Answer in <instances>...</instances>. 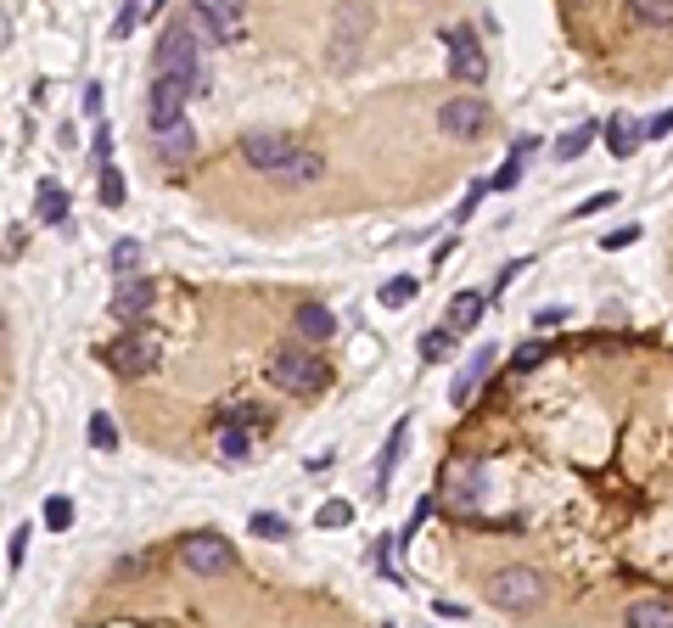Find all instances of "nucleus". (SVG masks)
Wrapping results in <instances>:
<instances>
[{"label": "nucleus", "instance_id": "obj_1", "mask_svg": "<svg viewBox=\"0 0 673 628\" xmlns=\"http://www.w3.org/2000/svg\"><path fill=\"white\" fill-rule=\"evenodd\" d=\"M152 79H180L191 85V96H208V68H202V40L191 34V23H169L158 34V62Z\"/></svg>", "mask_w": 673, "mask_h": 628}, {"label": "nucleus", "instance_id": "obj_2", "mask_svg": "<svg viewBox=\"0 0 673 628\" xmlns=\"http://www.w3.org/2000/svg\"><path fill=\"white\" fill-rule=\"evenodd\" d=\"M270 376L287 387V393L309 399V393H326L331 365H326L320 354H309V348H281V354H275V365H270Z\"/></svg>", "mask_w": 673, "mask_h": 628}, {"label": "nucleus", "instance_id": "obj_3", "mask_svg": "<svg viewBox=\"0 0 673 628\" xmlns=\"http://www.w3.org/2000/svg\"><path fill=\"white\" fill-rule=\"evenodd\" d=\"M101 359H107V371H118V376H146V371H158V359H163V348H158V337L152 331H124V337H113V343L101 348Z\"/></svg>", "mask_w": 673, "mask_h": 628}, {"label": "nucleus", "instance_id": "obj_4", "mask_svg": "<svg viewBox=\"0 0 673 628\" xmlns=\"http://www.w3.org/2000/svg\"><path fill=\"white\" fill-rule=\"evenodd\" d=\"M488 600H494L500 612H533V606L545 600V578L533 567H500L488 578Z\"/></svg>", "mask_w": 673, "mask_h": 628}, {"label": "nucleus", "instance_id": "obj_5", "mask_svg": "<svg viewBox=\"0 0 673 628\" xmlns=\"http://www.w3.org/2000/svg\"><path fill=\"white\" fill-rule=\"evenodd\" d=\"M488 124V101L483 96H449L438 107V129H444L449 141H477Z\"/></svg>", "mask_w": 673, "mask_h": 628}, {"label": "nucleus", "instance_id": "obj_6", "mask_svg": "<svg viewBox=\"0 0 673 628\" xmlns=\"http://www.w3.org/2000/svg\"><path fill=\"white\" fill-rule=\"evenodd\" d=\"M180 561H186L191 572H202V578H214V572L236 567V550H230L219 533H191V539H180Z\"/></svg>", "mask_w": 673, "mask_h": 628}, {"label": "nucleus", "instance_id": "obj_7", "mask_svg": "<svg viewBox=\"0 0 673 628\" xmlns=\"http://www.w3.org/2000/svg\"><path fill=\"white\" fill-rule=\"evenodd\" d=\"M444 40H449V73H455V79H466V85H483L488 57H483V45H477V34L455 23V29H444Z\"/></svg>", "mask_w": 673, "mask_h": 628}, {"label": "nucleus", "instance_id": "obj_8", "mask_svg": "<svg viewBox=\"0 0 673 628\" xmlns=\"http://www.w3.org/2000/svg\"><path fill=\"white\" fill-rule=\"evenodd\" d=\"M298 152H303V146L292 141V135H247V141H242V157L253 163V169H264L270 180H275L281 169H287V163H292Z\"/></svg>", "mask_w": 673, "mask_h": 628}, {"label": "nucleus", "instance_id": "obj_9", "mask_svg": "<svg viewBox=\"0 0 673 628\" xmlns=\"http://www.w3.org/2000/svg\"><path fill=\"white\" fill-rule=\"evenodd\" d=\"M152 303H158V281L152 275H129V281L113 286V320H129V331H135V320H146Z\"/></svg>", "mask_w": 673, "mask_h": 628}, {"label": "nucleus", "instance_id": "obj_10", "mask_svg": "<svg viewBox=\"0 0 673 628\" xmlns=\"http://www.w3.org/2000/svg\"><path fill=\"white\" fill-rule=\"evenodd\" d=\"M186 101H191V85H180V79H152V96H146V118H152V129L180 124Z\"/></svg>", "mask_w": 673, "mask_h": 628}, {"label": "nucleus", "instance_id": "obj_11", "mask_svg": "<svg viewBox=\"0 0 673 628\" xmlns=\"http://www.w3.org/2000/svg\"><path fill=\"white\" fill-rule=\"evenodd\" d=\"M197 17H202V29L214 34L219 45H230V40H242V34H247V12L236 6V0H202Z\"/></svg>", "mask_w": 673, "mask_h": 628}, {"label": "nucleus", "instance_id": "obj_12", "mask_svg": "<svg viewBox=\"0 0 673 628\" xmlns=\"http://www.w3.org/2000/svg\"><path fill=\"white\" fill-rule=\"evenodd\" d=\"M158 141H152V152H158V163H186L191 152H197V129L180 118V124H169V129H152Z\"/></svg>", "mask_w": 673, "mask_h": 628}, {"label": "nucleus", "instance_id": "obj_13", "mask_svg": "<svg viewBox=\"0 0 673 628\" xmlns=\"http://www.w3.org/2000/svg\"><path fill=\"white\" fill-rule=\"evenodd\" d=\"M292 331L309 337V343H326V337H337V314H331L326 303H298V309H292Z\"/></svg>", "mask_w": 673, "mask_h": 628}, {"label": "nucleus", "instance_id": "obj_14", "mask_svg": "<svg viewBox=\"0 0 673 628\" xmlns=\"http://www.w3.org/2000/svg\"><path fill=\"white\" fill-rule=\"evenodd\" d=\"M629 628H673V595H645L623 612Z\"/></svg>", "mask_w": 673, "mask_h": 628}, {"label": "nucleus", "instance_id": "obj_15", "mask_svg": "<svg viewBox=\"0 0 673 628\" xmlns=\"http://www.w3.org/2000/svg\"><path fill=\"white\" fill-rule=\"evenodd\" d=\"M477 494H483V466H472V460H455V466H449V500L472 511Z\"/></svg>", "mask_w": 673, "mask_h": 628}, {"label": "nucleus", "instance_id": "obj_16", "mask_svg": "<svg viewBox=\"0 0 673 628\" xmlns=\"http://www.w3.org/2000/svg\"><path fill=\"white\" fill-rule=\"evenodd\" d=\"M320 174H326V157H320V152H309V146H303V152L292 157L287 169L275 174V180H281V186H315Z\"/></svg>", "mask_w": 673, "mask_h": 628}, {"label": "nucleus", "instance_id": "obj_17", "mask_svg": "<svg viewBox=\"0 0 673 628\" xmlns=\"http://www.w3.org/2000/svg\"><path fill=\"white\" fill-rule=\"evenodd\" d=\"M488 365H494V343H483V348L472 354V365H466V371L455 376V387H449V399H455V404H466V399H472V387L483 382V371H488Z\"/></svg>", "mask_w": 673, "mask_h": 628}, {"label": "nucleus", "instance_id": "obj_18", "mask_svg": "<svg viewBox=\"0 0 673 628\" xmlns=\"http://www.w3.org/2000/svg\"><path fill=\"white\" fill-rule=\"evenodd\" d=\"M404 438H410V415H404L399 427L387 432V449H382V460H376V488L393 483V466H399V455H404Z\"/></svg>", "mask_w": 673, "mask_h": 628}, {"label": "nucleus", "instance_id": "obj_19", "mask_svg": "<svg viewBox=\"0 0 673 628\" xmlns=\"http://www.w3.org/2000/svg\"><path fill=\"white\" fill-rule=\"evenodd\" d=\"M34 214L45 219V225H68V197H62L57 180H40V197H34Z\"/></svg>", "mask_w": 673, "mask_h": 628}, {"label": "nucleus", "instance_id": "obj_20", "mask_svg": "<svg viewBox=\"0 0 673 628\" xmlns=\"http://www.w3.org/2000/svg\"><path fill=\"white\" fill-rule=\"evenodd\" d=\"M483 320V292H455L449 298V331H472Z\"/></svg>", "mask_w": 673, "mask_h": 628}, {"label": "nucleus", "instance_id": "obj_21", "mask_svg": "<svg viewBox=\"0 0 673 628\" xmlns=\"http://www.w3.org/2000/svg\"><path fill=\"white\" fill-rule=\"evenodd\" d=\"M640 135H645V129L634 124V118H623V113H617L612 124H606V146H612V157H634V146H640Z\"/></svg>", "mask_w": 673, "mask_h": 628}, {"label": "nucleus", "instance_id": "obj_22", "mask_svg": "<svg viewBox=\"0 0 673 628\" xmlns=\"http://www.w3.org/2000/svg\"><path fill=\"white\" fill-rule=\"evenodd\" d=\"M107 264H113V275H118V281H129V275L141 270V242H135V236L113 242V258H107Z\"/></svg>", "mask_w": 673, "mask_h": 628}, {"label": "nucleus", "instance_id": "obj_23", "mask_svg": "<svg viewBox=\"0 0 673 628\" xmlns=\"http://www.w3.org/2000/svg\"><path fill=\"white\" fill-rule=\"evenodd\" d=\"M634 23H645V29H668L673 0H634Z\"/></svg>", "mask_w": 673, "mask_h": 628}, {"label": "nucleus", "instance_id": "obj_24", "mask_svg": "<svg viewBox=\"0 0 673 628\" xmlns=\"http://www.w3.org/2000/svg\"><path fill=\"white\" fill-rule=\"evenodd\" d=\"M416 292H421L416 275H393V281L382 286V309H404V303L416 298Z\"/></svg>", "mask_w": 673, "mask_h": 628}, {"label": "nucleus", "instance_id": "obj_25", "mask_svg": "<svg viewBox=\"0 0 673 628\" xmlns=\"http://www.w3.org/2000/svg\"><path fill=\"white\" fill-rule=\"evenodd\" d=\"M449 348H455V331H449V326H438V331H421V359H427V365L449 359Z\"/></svg>", "mask_w": 673, "mask_h": 628}, {"label": "nucleus", "instance_id": "obj_26", "mask_svg": "<svg viewBox=\"0 0 673 628\" xmlns=\"http://www.w3.org/2000/svg\"><path fill=\"white\" fill-rule=\"evenodd\" d=\"M589 141H595V124H578L573 135H561L556 157H561V163H573V157H584V152H589Z\"/></svg>", "mask_w": 673, "mask_h": 628}, {"label": "nucleus", "instance_id": "obj_27", "mask_svg": "<svg viewBox=\"0 0 673 628\" xmlns=\"http://www.w3.org/2000/svg\"><path fill=\"white\" fill-rule=\"evenodd\" d=\"M219 449H225V460H247V455H253V432L219 427Z\"/></svg>", "mask_w": 673, "mask_h": 628}, {"label": "nucleus", "instance_id": "obj_28", "mask_svg": "<svg viewBox=\"0 0 673 628\" xmlns=\"http://www.w3.org/2000/svg\"><path fill=\"white\" fill-rule=\"evenodd\" d=\"M96 197H101V208H124V174L101 163V186H96Z\"/></svg>", "mask_w": 673, "mask_h": 628}, {"label": "nucleus", "instance_id": "obj_29", "mask_svg": "<svg viewBox=\"0 0 673 628\" xmlns=\"http://www.w3.org/2000/svg\"><path fill=\"white\" fill-rule=\"evenodd\" d=\"M90 443H96L101 455H107V449H118V427H113V415H107V410L90 415Z\"/></svg>", "mask_w": 673, "mask_h": 628}, {"label": "nucleus", "instance_id": "obj_30", "mask_svg": "<svg viewBox=\"0 0 673 628\" xmlns=\"http://www.w3.org/2000/svg\"><path fill=\"white\" fill-rule=\"evenodd\" d=\"M45 528H57V533L73 528V500L68 494H51V500H45Z\"/></svg>", "mask_w": 673, "mask_h": 628}, {"label": "nucleus", "instance_id": "obj_31", "mask_svg": "<svg viewBox=\"0 0 673 628\" xmlns=\"http://www.w3.org/2000/svg\"><path fill=\"white\" fill-rule=\"evenodd\" d=\"M219 427H242V432H253V427H264V415H258L253 404H230V410L219 415Z\"/></svg>", "mask_w": 673, "mask_h": 628}, {"label": "nucleus", "instance_id": "obj_32", "mask_svg": "<svg viewBox=\"0 0 673 628\" xmlns=\"http://www.w3.org/2000/svg\"><path fill=\"white\" fill-rule=\"evenodd\" d=\"M247 528H253L258 539H292V522H281V516H270V511H258Z\"/></svg>", "mask_w": 673, "mask_h": 628}, {"label": "nucleus", "instance_id": "obj_33", "mask_svg": "<svg viewBox=\"0 0 673 628\" xmlns=\"http://www.w3.org/2000/svg\"><path fill=\"white\" fill-rule=\"evenodd\" d=\"M315 522L320 528H348V522H354V505H343V500H326L315 511Z\"/></svg>", "mask_w": 673, "mask_h": 628}, {"label": "nucleus", "instance_id": "obj_34", "mask_svg": "<svg viewBox=\"0 0 673 628\" xmlns=\"http://www.w3.org/2000/svg\"><path fill=\"white\" fill-rule=\"evenodd\" d=\"M516 186H522V157H505V163H500V174H494V180H488V191H516Z\"/></svg>", "mask_w": 673, "mask_h": 628}, {"label": "nucleus", "instance_id": "obj_35", "mask_svg": "<svg viewBox=\"0 0 673 628\" xmlns=\"http://www.w3.org/2000/svg\"><path fill=\"white\" fill-rule=\"evenodd\" d=\"M545 354H550V348L539 343V337H533V343H522V348H516V354H511V365H516V371H533V365H539V359H545Z\"/></svg>", "mask_w": 673, "mask_h": 628}, {"label": "nucleus", "instance_id": "obj_36", "mask_svg": "<svg viewBox=\"0 0 673 628\" xmlns=\"http://www.w3.org/2000/svg\"><path fill=\"white\" fill-rule=\"evenodd\" d=\"M483 191H488V180H472V191H466V197H460L455 219H472V214H477V202H483Z\"/></svg>", "mask_w": 673, "mask_h": 628}, {"label": "nucleus", "instance_id": "obj_37", "mask_svg": "<svg viewBox=\"0 0 673 628\" xmlns=\"http://www.w3.org/2000/svg\"><path fill=\"white\" fill-rule=\"evenodd\" d=\"M612 202H617V191H595V197H584V202H578L573 214H578V219H584V214H601V208H612Z\"/></svg>", "mask_w": 673, "mask_h": 628}, {"label": "nucleus", "instance_id": "obj_38", "mask_svg": "<svg viewBox=\"0 0 673 628\" xmlns=\"http://www.w3.org/2000/svg\"><path fill=\"white\" fill-rule=\"evenodd\" d=\"M634 236H640V225H623V230H612V236H601V247H629Z\"/></svg>", "mask_w": 673, "mask_h": 628}, {"label": "nucleus", "instance_id": "obj_39", "mask_svg": "<svg viewBox=\"0 0 673 628\" xmlns=\"http://www.w3.org/2000/svg\"><path fill=\"white\" fill-rule=\"evenodd\" d=\"M23 556H29V528L12 533V567H23Z\"/></svg>", "mask_w": 673, "mask_h": 628}, {"label": "nucleus", "instance_id": "obj_40", "mask_svg": "<svg viewBox=\"0 0 673 628\" xmlns=\"http://www.w3.org/2000/svg\"><path fill=\"white\" fill-rule=\"evenodd\" d=\"M533 320H539V331H556L561 320H567V309H539V314H533Z\"/></svg>", "mask_w": 673, "mask_h": 628}, {"label": "nucleus", "instance_id": "obj_41", "mask_svg": "<svg viewBox=\"0 0 673 628\" xmlns=\"http://www.w3.org/2000/svg\"><path fill=\"white\" fill-rule=\"evenodd\" d=\"M668 129H673V107H668V113L657 118V124H645V141H662V135H668Z\"/></svg>", "mask_w": 673, "mask_h": 628}, {"label": "nucleus", "instance_id": "obj_42", "mask_svg": "<svg viewBox=\"0 0 673 628\" xmlns=\"http://www.w3.org/2000/svg\"><path fill=\"white\" fill-rule=\"evenodd\" d=\"M135 23H141V0H135V6H124V17H118V34H129Z\"/></svg>", "mask_w": 673, "mask_h": 628}, {"label": "nucleus", "instance_id": "obj_43", "mask_svg": "<svg viewBox=\"0 0 673 628\" xmlns=\"http://www.w3.org/2000/svg\"><path fill=\"white\" fill-rule=\"evenodd\" d=\"M432 511H438V500H421V505H416V516H410V533H416V528H421V522H427Z\"/></svg>", "mask_w": 673, "mask_h": 628}, {"label": "nucleus", "instance_id": "obj_44", "mask_svg": "<svg viewBox=\"0 0 673 628\" xmlns=\"http://www.w3.org/2000/svg\"><path fill=\"white\" fill-rule=\"evenodd\" d=\"M85 113H90V118H101V85H90V90H85Z\"/></svg>", "mask_w": 673, "mask_h": 628}, {"label": "nucleus", "instance_id": "obj_45", "mask_svg": "<svg viewBox=\"0 0 673 628\" xmlns=\"http://www.w3.org/2000/svg\"><path fill=\"white\" fill-rule=\"evenodd\" d=\"M0 343H6V326H0Z\"/></svg>", "mask_w": 673, "mask_h": 628}]
</instances>
